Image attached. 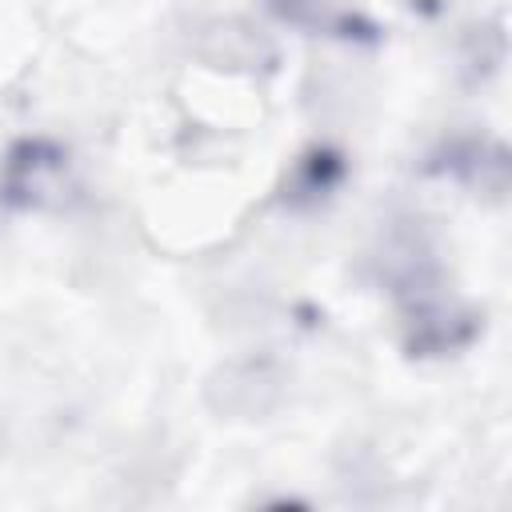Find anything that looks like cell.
<instances>
[{
	"mask_svg": "<svg viewBox=\"0 0 512 512\" xmlns=\"http://www.w3.org/2000/svg\"><path fill=\"white\" fill-rule=\"evenodd\" d=\"M376 260H380V280L388 284V292L404 312L408 324L404 348L412 356H448L476 340L480 316L444 296L440 260L432 256L420 220H400L388 232L384 252Z\"/></svg>",
	"mask_w": 512,
	"mask_h": 512,
	"instance_id": "obj_1",
	"label": "cell"
},
{
	"mask_svg": "<svg viewBox=\"0 0 512 512\" xmlns=\"http://www.w3.org/2000/svg\"><path fill=\"white\" fill-rule=\"evenodd\" d=\"M76 192L68 148L44 136L16 140L0 160V208L8 212H48L64 208Z\"/></svg>",
	"mask_w": 512,
	"mask_h": 512,
	"instance_id": "obj_2",
	"label": "cell"
},
{
	"mask_svg": "<svg viewBox=\"0 0 512 512\" xmlns=\"http://www.w3.org/2000/svg\"><path fill=\"white\" fill-rule=\"evenodd\" d=\"M424 172L500 196L508 188V152L488 136H448L424 156Z\"/></svg>",
	"mask_w": 512,
	"mask_h": 512,
	"instance_id": "obj_3",
	"label": "cell"
},
{
	"mask_svg": "<svg viewBox=\"0 0 512 512\" xmlns=\"http://www.w3.org/2000/svg\"><path fill=\"white\" fill-rule=\"evenodd\" d=\"M264 8L280 24L312 32V36H336L348 44H376L380 40V24L372 16L340 4V0H264Z\"/></svg>",
	"mask_w": 512,
	"mask_h": 512,
	"instance_id": "obj_4",
	"label": "cell"
},
{
	"mask_svg": "<svg viewBox=\"0 0 512 512\" xmlns=\"http://www.w3.org/2000/svg\"><path fill=\"white\" fill-rule=\"evenodd\" d=\"M344 176H348L344 152L316 144V148H308L296 160V168H292V176L284 184V204L288 208H316L328 196H336V188L344 184Z\"/></svg>",
	"mask_w": 512,
	"mask_h": 512,
	"instance_id": "obj_5",
	"label": "cell"
},
{
	"mask_svg": "<svg viewBox=\"0 0 512 512\" xmlns=\"http://www.w3.org/2000/svg\"><path fill=\"white\" fill-rule=\"evenodd\" d=\"M220 380H224V384H212V392H224V400H216L220 412L256 416V412H264V408L280 396V376H276L272 364H264V360L232 364Z\"/></svg>",
	"mask_w": 512,
	"mask_h": 512,
	"instance_id": "obj_6",
	"label": "cell"
}]
</instances>
